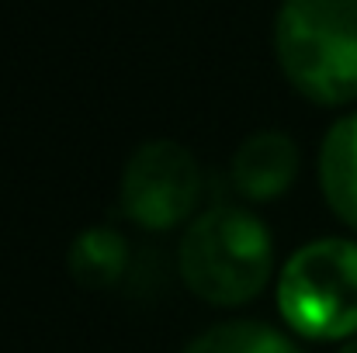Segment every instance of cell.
<instances>
[{"instance_id": "4", "label": "cell", "mask_w": 357, "mask_h": 353, "mask_svg": "<svg viewBox=\"0 0 357 353\" xmlns=\"http://www.w3.org/2000/svg\"><path fill=\"white\" fill-rule=\"evenodd\" d=\"M202 198L198 159L170 139L139 146L121 173V212L153 233L181 226Z\"/></svg>"}, {"instance_id": "7", "label": "cell", "mask_w": 357, "mask_h": 353, "mask_svg": "<svg viewBox=\"0 0 357 353\" xmlns=\"http://www.w3.org/2000/svg\"><path fill=\"white\" fill-rule=\"evenodd\" d=\"M66 263L80 288L105 291L119 284L128 267V242L115 229H87L73 239Z\"/></svg>"}, {"instance_id": "5", "label": "cell", "mask_w": 357, "mask_h": 353, "mask_svg": "<svg viewBox=\"0 0 357 353\" xmlns=\"http://www.w3.org/2000/svg\"><path fill=\"white\" fill-rule=\"evenodd\" d=\"M298 173V146L284 132H253L233 156V187L250 201L281 198Z\"/></svg>"}, {"instance_id": "1", "label": "cell", "mask_w": 357, "mask_h": 353, "mask_svg": "<svg viewBox=\"0 0 357 353\" xmlns=\"http://www.w3.org/2000/svg\"><path fill=\"white\" fill-rule=\"evenodd\" d=\"M274 52L288 84L326 108L357 101V0H281Z\"/></svg>"}, {"instance_id": "8", "label": "cell", "mask_w": 357, "mask_h": 353, "mask_svg": "<svg viewBox=\"0 0 357 353\" xmlns=\"http://www.w3.org/2000/svg\"><path fill=\"white\" fill-rule=\"evenodd\" d=\"M184 353H302L288 336L264 322H222L198 336Z\"/></svg>"}, {"instance_id": "9", "label": "cell", "mask_w": 357, "mask_h": 353, "mask_svg": "<svg viewBox=\"0 0 357 353\" xmlns=\"http://www.w3.org/2000/svg\"><path fill=\"white\" fill-rule=\"evenodd\" d=\"M340 353H357V340H351V343H347V347H344Z\"/></svg>"}, {"instance_id": "3", "label": "cell", "mask_w": 357, "mask_h": 353, "mask_svg": "<svg viewBox=\"0 0 357 353\" xmlns=\"http://www.w3.org/2000/svg\"><path fill=\"white\" fill-rule=\"evenodd\" d=\"M281 319L309 340H351L357 333V242L316 239L295 249L278 281Z\"/></svg>"}, {"instance_id": "2", "label": "cell", "mask_w": 357, "mask_h": 353, "mask_svg": "<svg viewBox=\"0 0 357 353\" xmlns=\"http://www.w3.org/2000/svg\"><path fill=\"white\" fill-rule=\"evenodd\" d=\"M181 277L212 305H243L271 277V233L243 208H212L188 226L181 239Z\"/></svg>"}, {"instance_id": "6", "label": "cell", "mask_w": 357, "mask_h": 353, "mask_svg": "<svg viewBox=\"0 0 357 353\" xmlns=\"http://www.w3.org/2000/svg\"><path fill=\"white\" fill-rule=\"evenodd\" d=\"M319 184L326 205L357 229V111L333 121L319 149Z\"/></svg>"}]
</instances>
